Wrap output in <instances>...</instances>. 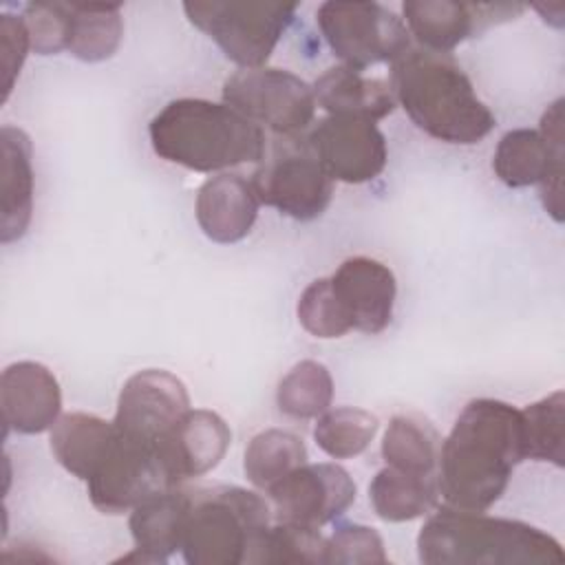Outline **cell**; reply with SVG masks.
<instances>
[{
	"label": "cell",
	"instance_id": "obj_14",
	"mask_svg": "<svg viewBox=\"0 0 565 565\" xmlns=\"http://www.w3.org/2000/svg\"><path fill=\"white\" fill-rule=\"evenodd\" d=\"M307 141L324 172L351 185L380 177L388 159L384 132L360 117L329 115L309 130Z\"/></svg>",
	"mask_w": 565,
	"mask_h": 565
},
{
	"label": "cell",
	"instance_id": "obj_11",
	"mask_svg": "<svg viewBox=\"0 0 565 565\" xmlns=\"http://www.w3.org/2000/svg\"><path fill=\"white\" fill-rule=\"evenodd\" d=\"M177 488L168 477L159 450L124 437L115 428V439L86 479L88 499L102 514H124L148 497Z\"/></svg>",
	"mask_w": 565,
	"mask_h": 565
},
{
	"label": "cell",
	"instance_id": "obj_30",
	"mask_svg": "<svg viewBox=\"0 0 565 565\" xmlns=\"http://www.w3.org/2000/svg\"><path fill=\"white\" fill-rule=\"evenodd\" d=\"M313 439L331 459H351L369 448L380 422L373 413L355 406L327 408L316 417Z\"/></svg>",
	"mask_w": 565,
	"mask_h": 565
},
{
	"label": "cell",
	"instance_id": "obj_26",
	"mask_svg": "<svg viewBox=\"0 0 565 565\" xmlns=\"http://www.w3.org/2000/svg\"><path fill=\"white\" fill-rule=\"evenodd\" d=\"M439 448V433L419 415H395L382 437L386 466L413 475H437Z\"/></svg>",
	"mask_w": 565,
	"mask_h": 565
},
{
	"label": "cell",
	"instance_id": "obj_15",
	"mask_svg": "<svg viewBox=\"0 0 565 565\" xmlns=\"http://www.w3.org/2000/svg\"><path fill=\"white\" fill-rule=\"evenodd\" d=\"M523 4L512 2H459V0H406L402 4L404 24L426 51L448 53L483 29L523 13Z\"/></svg>",
	"mask_w": 565,
	"mask_h": 565
},
{
	"label": "cell",
	"instance_id": "obj_7",
	"mask_svg": "<svg viewBox=\"0 0 565 565\" xmlns=\"http://www.w3.org/2000/svg\"><path fill=\"white\" fill-rule=\"evenodd\" d=\"M316 22L331 53L353 71L393 62L411 49V33L402 18L380 2L327 0Z\"/></svg>",
	"mask_w": 565,
	"mask_h": 565
},
{
	"label": "cell",
	"instance_id": "obj_20",
	"mask_svg": "<svg viewBox=\"0 0 565 565\" xmlns=\"http://www.w3.org/2000/svg\"><path fill=\"white\" fill-rule=\"evenodd\" d=\"M190 505V488L177 486L157 492L130 510L128 527L135 543L130 554L119 561L166 563L170 554L181 550L183 523Z\"/></svg>",
	"mask_w": 565,
	"mask_h": 565
},
{
	"label": "cell",
	"instance_id": "obj_13",
	"mask_svg": "<svg viewBox=\"0 0 565 565\" xmlns=\"http://www.w3.org/2000/svg\"><path fill=\"white\" fill-rule=\"evenodd\" d=\"M190 408L188 388L177 375L143 369L124 382L113 424L124 437L159 450L161 439Z\"/></svg>",
	"mask_w": 565,
	"mask_h": 565
},
{
	"label": "cell",
	"instance_id": "obj_21",
	"mask_svg": "<svg viewBox=\"0 0 565 565\" xmlns=\"http://www.w3.org/2000/svg\"><path fill=\"white\" fill-rule=\"evenodd\" d=\"M0 152V241L13 243L26 234L33 216V146L22 128L2 126Z\"/></svg>",
	"mask_w": 565,
	"mask_h": 565
},
{
	"label": "cell",
	"instance_id": "obj_17",
	"mask_svg": "<svg viewBox=\"0 0 565 565\" xmlns=\"http://www.w3.org/2000/svg\"><path fill=\"white\" fill-rule=\"evenodd\" d=\"M0 406L4 430L40 435L62 417V391L53 371L33 360L4 366L0 377Z\"/></svg>",
	"mask_w": 565,
	"mask_h": 565
},
{
	"label": "cell",
	"instance_id": "obj_25",
	"mask_svg": "<svg viewBox=\"0 0 565 565\" xmlns=\"http://www.w3.org/2000/svg\"><path fill=\"white\" fill-rule=\"evenodd\" d=\"M121 4L68 2V44L66 51L82 62H104L121 44Z\"/></svg>",
	"mask_w": 565,
	"mask_h": 565
},
{
	"label": "cell",
	"instance_id": "obj_33",
	"mask_svg": "<svg viewBox=\"0 0 565 565\" xmlns=\"http://www.w3.org/2000/svg\"><path fill=\"white\" fill-rule=\"evenodd\" d=\"M324 563L335 565H386L382 536L360 523H340L324 543Z\"/></svg>",
	"mask_w": 565,
	"mask_h": 565
},
{
	"label": "cell",
	"instance_id": "obj_8",
	"mask_svg": "<svg viewBox=\"0 0 565 565\" xmlns=\"http://www.w3.org/2000/svg\"><path fill=\"white\" fill-rule=\"evenodd\" d=\"M492 170L508 188L539 183L545 212L563 221V99H556L541 117L539 130H508L494 150Z\"/></svg>",
	"mask_w": 565,
	"mask_h": 565
},
{
	"label": "cell",
	"instance_id": "obj_18",
	"mask_svg": "<svg viewBox=\"0 0 565 565\" xmlns=\"http://www.w3.org/2000/svg\"><path fill=\"white\" fill-rule=\"evenodd\" d=\"M232 430L225 419L205 408H190L161 439L159 457L174 486L203 477L225 457Z\"/></svg>",
	"mask_w": 565,
	"mask_h": 565
},
{
	"label": "cell",
	"instance_id": "obj_32",
	"mask_svg": "<svg viewBox=\"0 0 565 565\" xmlns=\"http://www.w3.org/2000/svg\"><path fill=\"white\" fill-rule=\"evenodd\" d=\"M296 313L302 329L313 338L331 340V338H342L351 331L333 296L329 278H318L305 287V291L298 298Z\"/></svg>",
	"mask_w": 565,
	"mask_h": 565
},
{
	"label": "cell",
	"instance_id": "obj_22",
	"mask_svg": "<svg viewBox=\"0 0 565 565\" xmlns=\"http://www.w3.org/2000/svg\"><path fill=\"white\" fill-rule=\"evenodd\" d=\"M316 104L329 115L377 121L388 117L397 102L391 84L382 77H364L349 66H331L313 82Z\"/></svg>",
	"mask_w": 565,
	"mask_h": 565
},
{
	"label": "cell",
	"instance_id": "obj_2",
	"mask_svg": "<svg viewBox=\"0 0 565 565\" xmlns=\"http://www.w3.org/2000/svg\"><path fill=\"white\" fill-rule=\"evenodd\" d=\"M388 84L411 121L433 139L470 146L488 137L497 124L470 77L448 53L411 46L391 62Z\"/></svg>",
	"mask_w": 565,
	"mask_h": 565
},
{
	"label": "cell",
	"instance_id": "obj_1",
	"mask_svg": "<svg viewBox=\"0 0 565 565\" xmlns=\"http://www.w3.org/2000/svg\"><path fill=\"white\" fill-rule=\"evenodd\" d=\"M521 461H525L521 408L492 397L472 399L441 441L439 497L450 508L486 512L503 497Z\"/></svg>",
	"mask_w": 565,
	"mask_h": 565
},
{
	"label": "cell",
	"instance_id": "obj_16",
	"mask_svg": "<svg viewBox=\"0 0 565 565\" xmlns=\"http://www.w3.org/2000/svg\"><path fill=\"white\" fill-rule=\"evenodd\" d=\"M329 282L351 331L373 335L391 324L397 282L388 265L369 256H351L338 265Z\"/></svg>",
	"mask_w": 565,
	"mask_h": 565
},
{
	"label": "cell",
	"instance_id": "obj_24",
	"mask_svg": "<svg viewBox=\"0 0 565 565\" xmlns=\"http://www.w3.org/2000/svg\"><path fill=\"white\" fill-rule=\"evenodd\" d=\"M369 501L382 521L419 519L439 503L437 475H413L384 466L369 483Z\"/></svg>",
	"mask_w": 565,
	"mask_h": 565
},
{
	"label": "cell",
	"instance_id": "obj_12",
	"mask_svg": "<svg viewBox=\"0 0 565 565\" xmlns=\"http://www.w3.org/2000/svg\"><path fill=\"white\" fill-rule=\"evenodd\" d=\"M276 521L316 527L342 516L355 501L358 488L340 463H302L265 492Z\"/></svg>",
	"mask_w": 565,
	"mask_h": 565
},
{
	"label": "cell",
	"instance_id": "obj_6",
	"mask_svg": "<svg viewBox=\"0 0 565 565\" xmlns=\"http://www.w3.org/2000/svg\"><path fill=\"white\" fill-rule=\"evenodd\" d=\"M298 4L252 0H190L183 2L188 20L203 31L227 60L241 68L265 66L278 40L294 22Z\"/></svg>",
	"mask_w": 565,
	"mask_h": 565
},
{
	"label": "cell",
	"instance_id": "obj_9",
	"mask_svg": "<svg viewBox=\"0 0 565 565\" xmlns=\"http://www.w3.org/2000/svg\"><path fill=\"white\" fill-rule=\"evenodd\" d=\"M249 181L263 205L294 221L318 218L333 196V179L324 172L302 135L278 137Z\"/></svg>",
	"mask_w": 565,
	"mask_h": 565
},
{
	"label": "cell",
	"instance_id": "obj_29",
	"mask_svg": "<svg viewBox=\"0 0 565 565\" xmlns=\"http://www.w3.org/2000/svg\"><path fill=\"white\" fill-rule=\"evenodd\" d=\"M333 399V377L322 362L302 360L278 382L276 404L291 419L320 417Z\"/></svg>",
	"mask_w": 565,
	"mask_h": 565
},
{
	"label": "cell",
	"instance_id": "obj_27",
	"mask_svg": "<svg viewBox=\"0 0 565 565\" xmlns=\"http://www.w3.org/2000/svg\"><path fill=\"white\" fill-rule=\"evenodd\" d=\"M302 463H307L305 441L282 428H267L254 435L243 457L245 477L263 492Z\"/></svg>",
	"mask_w": 565,
	"mask_h": 565
},
{
	"label": "cell",
	"instance_id": "obj_10",
	"mask_svg": "<svg viewBox=\"0 0 565 565\" xmlns=\"http://www.w3.org/2000/svg\"><path fill=\"white\" fill-rule=\"evenodd\" d=\"M221 95L227 106L276 137H300L318 106L311 84L276 66L238 68L223 82Z\"/></svg>",
	"mask_w": 565,
	"mask_h": 565
},
{
	"label": "cell",
	"instance_id": "obj_19",
	"mask_svg": "<svg viewBox=\"0 0 565 565\" xmlns=\"http://www.w3.org/2000/svg\"><path fill=\"white\" fill-rule=\"evenodd\" d=\"M258 196L252 181L236 172H221L203 181L194 214L201 232L221 245L243 241L258 216Z\"/></svg>",
	"mask_w": 565,
	"mask_h": 565
},
{
	"label": "cell",
	"instance_id": "obj_5",
	"mask_svg": "<svg viewBox=\"0 0 565 565\" xmlns=\"http://www.w3.org/2000/svg\"><path fill=\"white\" fill-rule=\"evenodd\" d=\"M271 510L254 490L241 486L190 488L181 554L190 565H241L269 527Z\"/></svg>",
	"mask_w": 565,
	"mask_h": 565
},
{
	"label": "cell",
	"instance_id": "obj_31",
	"mask_svg": "<svg viewBox=\"0 0 565 565\" xmlns=\"http://www.w3.org/2000/svg\"><path fill=\"white\" fill-rule=\"evenodd\" d=\"M324 543L316 527L276 521L263 532L252 563H324Z\"/></svg>",
	"mask_w": 565,
	"mask_h": 565
},
{
	"label": "cell",
	"instance_id": "obj_28",
	"mask_svg": "<svg viewBox=\"0 0 565 565\" xmlns=\"http://www.w3.org/2000/svg\"><path fill=\"white\" fill-rule=\"evenodd\" d=\"M525 459L565 466V395L554 391L521 408Z\"/></svg>",
	"mask_w": 565,
	"mask_h": 565
},
{
	"label": "cell",
	"instance_id": "obj_3",
	"mask_svg": "<svg viewBox=\"0 0 565 565\" xmlns=\"http://www.w3.org/2000/svg\"><path fill=\"white\" fill-rule=\"evenodd\" d=\"M152 150L168 163L194 172H221L258 163L267 152L265 130L225 102L181 97L148 124Z\"/></svg>",
	"mask_w": 565,
	"mask_h": 565
},
{
	"label": "cell",
	"instance_id": "obj_34",
	"mask_svg": "<svg viewBox=\"0 0 565 565\" xmlns=\"http://www.w3.org/2000/svg\"><path fill=\"white\" fill-rule=\"evenodd\" d=\"M24 24L31 49L40 55L66 51L68 44V2H29L24 4Z\"/></svg>",
	"mask_w": 565,
	"mask_h": 565
},
{
	"label": "cell",
	"instance_id": "obj_4",
	"mask_svg": "<svg viewBox=\"0 0 565 565\" xmlns=\"http://www.w3.org/2000/svg\"><path fill=\"white\" fill-rule=\"evenodd\" d=\"M426 565H561L563 545L525 521L444 505L417 534Z\"/></svg>",
	"mask_w": 565,
	"mask_h": 565
},
{
	"label": "cell",
	"instance_id": "obj_35",
	"mask_svg": "<svg viewBox=\"0 0 565 565\" xmlns=\"http://www.w3.org/2000/svg\"><path fill=\"white\" fill-rule=\"evenodd\" d=\"M0 42H2V102L9 99L20 68L29 55L31 38L22 15H0Z\"/></svg>",
	"mask_w": 565,
	"mask_h": 565
},
{
	"label": "cell",
	"instance_id": "obj_23",
	"mask_svg": "<svg viewBox=\"0 0 565 565\" xmlns=\"http://www.w3.org/2000/svg\"><path fill=\"white\" fill-rule=\"evenodd\" d=\"M115 439V424L93 413H66L49 433V446L57 463L86 481Z\"/></svg>",
	"mask_w": 565,
	"mask_h": 565
}]
</instances>
